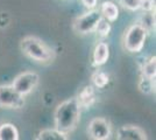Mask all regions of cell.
Returning a JSON list of instances; mask_svg holds the SVG:
<instances>
[{
  "label": "cell",
  "mask_w": 156,
  "mask_h": 140,
  "mask_svg": "<svg viewBox=\"0 0 156 140\" xmlns=\"http://www.w3.org/2000/svg\"><path fill=\"white\" fill-rule=\"evenodd\" d=\"M80 105L76 97L62 102L54 113L55 128L65 134L71 133L77 127L80 118Z\"/></svg>",
  "instance_id": "obj_1"
},
{
  "label": "cell",
  "mask_w": 156,
  "mask_h": 140,
  "mask_svg": "<svg viewBox=\"0 0 156 140\" xmlns=\"http://www.w3.org/2000/svg\"><path fill=\"white\" fill-rule=\"evenodd\" d=\"M22 53L39 63H50L55 60V52L44 41L36 36H26L20 42Z\"/></svg>",
  "instance_id": "obj_2"
},
{
  "label": "cell",
  "mask_w": 156,
  "mask_h": 140,
  "mask_svg": "<svg viewBox=\"0 0 156 140\" xmlns=\"http://www.w3.org/2000/svg\"><path fill=\"white\" fill-rule=\"evenodd\" d=\"M148 32L139 22L128 27L124 36V47L129 53H139L142 50L147 40Z\"/></svg>",
  "instance_id": "obj_3"
},
{
  "label": "cell",
  "mask_w": 156,
  "mask_h": 140,
  "mask_svg": "<svg viewBox=\"0 0 156 140\" xmlns=\"http://www.w3.org/2000/svg\"><path fill=\"white\" fill-rule=\"evenodd\" d=\"M100 18H101L100 11L92 8L89 12L78 16L77 19L73 21L72 28H73L75 33L80 34V35L92 33V32H94V28L97 26L98 21L100 20Z\"/></svg>",
  "instance_id": "obj_4"
},
{
  "label": "cell",
  "mask_w": 156,
  "mask_h": 140,
  "mask_svg": "<svg viewBox=\"0 0 156 140\" xmlns=\"http://www.w3.org/2000/svg\"><path fill=\"white\" fill-rule=\"evenodd\" d=\"M25 104V96L19 93L13 87L0 85V107L1 109H21Z\"/></svg>",
  "instance_id": "obj_5"
},
{
  "label": "cell",
  "mask_w": 156,
  "mask_h": 140,
  "mask_svg": "<svg viewBox=\"0 0 156 140\" xmlns=\"http://www.w3.org/2000/svg\"><path fill=\"white\" fill-rule=\"evenodd\" d=\"M40 76L34 71H25L18 75L12 82V87L21 93L22 96H27L37 87Z\"/></svg>",
  "instance_id": "obj_6"
},
{
  "label": "cell",
  "mask_w": 156,
  "mask_h": 140,
  "mask_svg": "<svg viewBox=\"0 0 156 140\" xmlns=\"http://www.w3.org/2000/svg\"><path fill=\"white\" fill-rule=\"evenodd\" d=\"M87 134L91 139L106 140L112 134V126L108 119L104 117H96L87 125Z\"/></svg>",
  "instance_id": "obj_7"
},
{
  "label": "cell",
  "mask_w": 156,
  "mask_h": 140,
  "mask_svg": "<svg viewBox=\"0 0 156 140\" xmlns=\"http://www.w3.org/2000/svg\"><path fill=\"white\" fill-rule=\"evenodd\" d=\"M118 140H147V133L140 126L135 125H124L117 131Z\"/></svg>",
  "instance_id": "obj_8"
},
{
  "label": "cell",
  "mask_w": 156,
  "mask_h": 140,
  "mask_svg": "<svg viewBox=\"0 0 156 140\" xmlns=\"http://www.w3.org/2000/svg\"><path fill=\"white\" fill-rule=\"evenodd\" d=\"M110 57V47L106 42H98L92 55V64L93 67L104 66Z\"/></svg>",
  "instance_id": "obj_9"
},
{
  "label": "cell",
  "mask_w": 156,
  "mask_h": 140,
  "mask_svg": "<svg viewBox=\"0 0 156 140\" xmlns=\"http://www.w3.org/2000/svg\"><path fill=\"white\" fill-rule=\"evenodd\" d=\"M80 107H90L96 102V92L92 85H85L76 97Z\"/></svg>",
  "instance_id": "obj_10"
},
{
  "label": "cell",
  "mask_w": 156,
  "mask_h": 140,
  "mask_svg": "<svg viewBox=\"0 0 156 140\" xmlns=\"http://www.w3.org/2000/svg\"><path fill=\"white\" fill-rule=\"evenodd\" d=\"M99 11L101 13V16L105 18V19H107L110 22H114L119 18V8L112 1H104L100 5V9Z\"/></svg>",
  "instance_id": "obj_11"
},
{
  "label": "cell",
  "mask_w": 156,
  "mask_h": 140,
  "mask_svg": "<svg viewBox=\"0 0 156 140\" xmlns=\"http://www.w3.org/2000/svg\"><path fill=\"white\" fill-rule=\"evenodd\" d=\"M19 138V131L13 124L11 123L0 124V140H18Z\"/></svg>",
  "instance_id": "obj_12"
},
{
  "label": "cell",
  "mask_w": 156,
  "mask_h": 140,
  "mask_svg": "<svg viewBox=\"0 0 156 140\" xmlns=\"http://www.w3.org/2000/svg\"><path fill=\"white\" fill-rule=\"evenodd\" d=\"M37 140H68V134L61 132L56 128H46L42 130L36 137Z\"/></svg>",
  "instance_id": "obj_13"
},
{
  "label": "cell",
  "mask_w": 156,
  "mask_h": 140,
  "mask_svg": "<svg viewBox=\"0 0 156 140\" xmlns=\"http://www.w3.org/2000/svg\"><path fill=\"white\" fill-rule=\"evenodd\" d=\"M139 23L148 33H151L153 31H155V14L154 12H143L140 16Z\"/></svg>",
  "instance_id": "obj_14"
},
{
  "label": "cell",
  "mask_w": 156,
  "mask_h": 140,
  "mask_svg": "<svg viewBox=\"0 0 156 140\" xmlns=\"http://www.w3.org/2000/svg\"><path fill=\"white\" fill-rule=\"evenodd\" d=\"M141 74L144 77L148 78H155L156 75V57L151 56L149 60L143 62L142 67H141Z\"/></svg>",
  "instance_id": "obj_15"
},
{
  "label": "cell",
  "mask_w": 156,
  "mask_h": 140,
  "mask_svg": "<svg viewBox=\"0 0 156 140\" xmlns=\"http://www.w3.org/2000/svg\"><path fill=\"white\" fill-rule=\"evenodd\" d=\"M91 80H92L93 85L96 88H98V89H104V88L108 84L110 77H108V75L105 73V71L97 70V71L93 73Z\"/></svg>",
  "instance_id": "obj_16"
},
{
  "label": "cell",
  "mask_w": 156,
  "mask_h": 140,
  "mask_svg": "<svg viewBox=\"0 0 156 140\" xmlns=\"http://www.w3.org/2000/svg\"><path fill=\"white\" fill-rule=\"evenodd\" d=\"M139 89L142 93L149 95L155 91V78H148L141 76V80L139 82Z\"/></svg>",
  "instance_id": "obj_17"
},
{
  "label": "cell",
  "mask_w": 156,
  "mask_h": 140,
  "mask_svg": "<svg viewBox=\"0 0 156 140\" xmlns=\"http://www.w3.org/2000/svg\"><path fill=\"white\" fill-rule=\"evenodd\" d=\"M94 32H97V34L101 38H106L108 36V34L111 32V22L105 18H100V20L98 21L97 26L94 28Z\"/></svg>",
  "instance_id": "obj_18"
},
{
  "label": "cell",
  "mask_w": 156,
  "mask_h": 140,
  "mask_svg": "<svg viewBox=\"0 0 156 140\" xmlns=\"http://www.w3.org/2000/svg\"><path fill=\"white\" fill-rule=\"evenodd\" d=\"M140 2H141V0H119V4L129 11L140 9Z\"/></svg>",
  "instance_id": "obj_19"
},
{
  "label": "cell",
  "mask_w": 156,
  "mask_h": 140,
  "mask_svg": "<svg viewBox=\"0 0 156 140\" xmlns=\"http://www.w3.org/2000/svg\"><path fill=\"white\" fill-rule=\"evenodd\" d=\"M140 9L143 12H154L155 9V1L154 0H141Z\"/></svg>",
  "instance_id": "obj_20"
},
{
  "label": "cell",
  "mask_w": 156,
  "mask_h": 140,
  "mask_svg": "<svg viewBox=\"0 0 156 140\" xmlns=\"http://www.w3.org/2000/svg\"><path fill=\"white\" fill-rule=\"evenodd\" d=\"M82 1V4L84 5L86 8H89V9H92V8H96L98 4V0H80Z\"/></svg>",
  "instance_id": "obj_21"
}]
</instances>
